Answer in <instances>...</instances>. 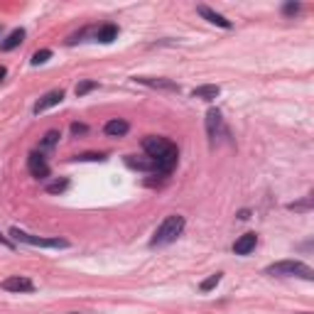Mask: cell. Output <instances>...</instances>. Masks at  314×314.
Wrapping results in <instances>:
<instances>
[{
    "mask_svg": "<svg viewBox=\"0 0 314 314\" xmlns=\"http://www.w3.org/2000/svg\"><path fill=\"white\" fill-rule=\"evenodd\" d=\"M143 150L147 152V157H150V160H155L157 170L162 172V174H170V172L174 170L179 152H177V145H172L170 140L150 135V138H145V140H143Z\"/></svg>",
    "mask_w": 314,
    "mask_h": 314,
    "instance_id": "cell-1",
    "label": "cell"
},
{
    "mask_svg": "<svg viewBox=\"0 0 314 314\" xmlns=\"http://www.w3.org/2000/svg\"><path fill=\"white\" fill-rule=\"evenodd\" d=\"M182 231H184V219L177 216V214H174V216H167V219L160 224V229L155 231L150 246H170V243H174V241L182 236Z\"/></svg>",
    "mask_w": 314,
    "mask_h": 314,
    "instance_id": "cell-2",
    "label": "cell"
},
{
    "mask_svg": "<svg viewBox=\"0 0 314 314\" xmlns=\"http://www.w3.org/2000/svg\"><path fill=\"white\" fill-rule=\"evenodd\" d=\"M268 275H278V278H290V275H297V278H305V280H312L314 273L310 265L300 263V260H283V263H275L265 270Z\"/></svg>",
    "mask_w": 314,
    "mask_h": 314,
    "instance_id": "cell-3",
    "label": "cell"
},
{
    "mask_svg": "<svg viewBox=\"0 0 314 314\" xmlns=\"http://www.w3.org/2000/svg\"><path fill=\"white\" fill-rule=\"evenodd\" d=\"M10 236H12L15 241H20V243L37 246V248H66V246H69L64 238H37V236H29V233H25V231H17V229L10 231Z\"/></svg>",
    "mask_w": 314,
    "mask_h": 314,
    "instance_id": "cell-4",
    "label": "cell"
},
{
    "mask_svg": "<svg viewBox=\"0 0 314 314\" xmlns=\"http://www.w3.org/2000/svg\"><path fill=\"white\" fill-rule=\"evenodd\" d=\"M2 290H7V292H32L34 285H32V280H29V278H22V275H10V278H5V280H2Z\"/></svg>",
    "mask_w": 314,
    "mask_h": 314,
    "instance_id": "cell-5",
    "label": "cell"
},
{
    "mask_svg": "<svg viewBox=\"0 0 314 314\" xmlns=\"http://www.w3.org/2000/svg\"><path fill=\"white\" fill-rule=\"evenodd\" d=\"M61 98H64V91H49L47 96H42V98L34 103V113H44V111L54 108V106L61 103Z\"/></svg>",
    "mask_w": 314,
    "mask_h": 314,
    "instance_id": "cell-6",
    "label": "cell"
},
{
    "mask_svg": "<svg viewBox=\"0 0 314 314\" xmlns=\"http://www.w3.org/2000/svg\"><path fill=\"white\" fill-rule=\"evenodd\" d=\"M27 167L29 172L37 177V179H44V177H49V165L44 162V157L42 155H37V152H32L27 157Z\"/></svg>",
    "mask_w": 314,
    "mask_h": 314,
    "instance_id": "cell-7",
    "label": "cell"
},
{
    "mask_svg": "<svg viewBox=\"0 0 314 314\" xmlns=\"http://www.w3.org/2000/svg\"><path fill=\"white\" fill-rule=\"evenodd\" d=\"M256 243H258L256 233H243V236L233 243V253H236V256H248L251 251H256Z\"/></svg>",
    "mask_w": 314,
    "mask_h": 314,
    "instance_id": "cell-8",
    "label": "cell"
},
{
    "mask_svg": "<svg viewBox=\"0 0 314 314\" xmlns=\"http://www.w3.org/2000/svg\"><path fill=\"white\" fill-rule=\"evenodd\" d=\"M125 165H128V167H133V170L160 172V170H157V165H155V160H150V157H135V155H128V157H125Z\"/></svg>",
    "mask_w": 314,
    "mask_h": 314,
    "instance_id": "cell-9",
    "label": "cell"
},
{
    "mask_svg": "<svg viewBox=\"0 0 314 314\" xmlns=\"http://www.w3.org/2000/svg\"><path fill=\"white\" fill-rule=\"evenodd\" d=\"M197 10H199L201 17H206V20H209L211 25H219V27H224V29L231 27V20H226V17H224V15H219V12H214L211 7H206V5H199Z\"/></svg>",
    "mask_w": 314,
    "mask_h": 314,
    "instance_id": "cell-10",
    "label": "cell"
},
{
    "mask_svg": "<svg viewBox=\"0 0 314 314\" xmlns=\"http://www.w3.org/2000/svg\"><path fill=\"white\" fill-rule=\"evenodd\" d=\"M22 39H25V29H12V32L0 42V49H2V52H10V49H15Z\"/></svg>",
    "mask_w": 314,
    "mask_h": 314,
    "instance_id": "cell-11",
    "label": "cell"
},
{
    "mask_svg": "<svg viewBox=\"0 0 314 314\" xmlns=\"http://www.w3.org/2000/svg\"><path fill=\"white\" fill-rule=\"evenodd\" d=\"M103 130H106V135H111V138H120V135H125V133L130 130V125H128L125 120H108Z\"/></svg>",
    "mask_w": 314,
    "mask_h": 314,
    "instance_id": "cell-12",
    "label": "cell"
},
{
    "mask_svg": "<svg viewBox=\"0 0 314 314\" xmlns=\"http://www.w3.org/2000/svg\"><path fill=\"white\" fill-rule=\"evenodd\" d=\"M219 93H221V88H219V86H214V84L199 86V88H194V91H192V96H194V98H204V101H211V98H216Z\"/></svg>",
    "mask_w": 314,
    "mask_h": 314,
    "instance_id": "cell-13",
    "label": "cell"
},
{
    "mask_svg": "<svg viewBox=\"0 0 314 314\" xmlns=\"http://www.w3.org/2000/svg\"><path fill=\"white\" fill-rule=\"evenodd\" d=\"M206 128H209V135L216 138V133H219V128H221V113H219L216 108H211V111L206 113Z\"/></svg>",
    "mask_w": 314,
    "mask_h": 314,
    "instance_id": "cell-14",
    "label": "cell"
},
{
    "mask_svg": "<svg viewBox=\"0 0 314 314\" xmlns=\"http://www.w3.org/2000/svg\"><path fill=\"white\" fill-rule=\"evenodd\" d=\"M145 86H152V88H167V91H179V86L174 81H167V79H135Z\"/></svg>",
    "mask_w": 314,
    "mask_h": 314,
    "instance_id": "cell-15",
    "label": "cell"
},
{
    "mask_svg": "<svg viewBox=\"0 0 314 314\" xmlns=\"http://www.w3.org/2000/svg\"><path fill=\"white\" fill-rule=\"evenodd\" d=\"M115 37H118V27L115 25H103V27L98 29V42H113Z\"/></svg>",
    "mask_w": 314,
    "mask_h": 314,
    "instance_id": "cell-16",
    "label": "cell"
},
{
    "mask_svg": "<svg viewBox=\"0 0 314 314\" xmlns=\"http://www.w3.org/2000/svg\"><path fill=\"white\" fill-rule=\"evenodd\" d=\"M221 283V273H216V275H211V278H206L204 283L199 285V290L201 292H209V290H214V287L219 285Z\"/></svg>",
    "mask_w": 314,
    "mask_h": 314,
    "instance_id": "cell-17",
    "label": "cell"
},
{
    "mask_svg": "<svg viewBox=\"0 0 314 314\" xmlns=\"http://www.w3.org/2000/svg\"><path fill=\"white\" fill-rule=\"evenodd\" d=\"M66 187H69V179H57V182L47 184V192H49V194H61Z\"/></svg>",
    "mask_w": 314,
    "mask_h": 314,
    "instance_id": "cell-18",
    "label": "cell"
},
{
    "mask_svg": "<svg viewBox=\"0 0 314 314\" xmlns=\"http://www.w3.org/2000/svg\"><path fill=\"white\" fill-rule=\"evenodd\" d=\"M49 57H52V49H37V52L32 54V64L39 66V64H44Z\"/></svg>",
    "mask_w": 314,
    "mask_h": 314,
    "instance_id": "cell-19",
    "label": "cell"
},
{
    "mask_svg": "<svg viewBox=\"0 0 314 314\" xmlns=\"http://www.w3.org/2000/svg\"><path fill=\"white\" fill-rule=\"evenodd\" d=\"M93 88H98L96 81H79V84H76V96H84V93L93 91Z\"/></svg>",
    "mask_w": 314,
    "mask_h": 314,
    "instance_id": "cell-20",
    "label": "cell"
},
{
    "mask_svg": "<svg viewBox=\"0 0 314 314\" xmlns=\"http://www.w3.org/2000/svg\"><path fill=\"white\" fill-rule=\"evenodd\" d=\"M59 138H61V135H59V130H49V133L44 135V140H42V147H52Z\"/></svg>",
    "mask_w": 314,
    "mask_h": 314,
    "instance_id": "cell-21",
    "label": "cell"
},
{
    "mask_svg": "<svg viewBox=\"0 0 314 314\" xmlns=\"http://www.w3.org/2000/svg\"><path fill=\"white\" fill-rule=\"evenodd\" d=\"M310 206H312V199H310V197H307L305 201H300V204H290V209H292V211H307Z\"/></svg>",
    "mask_w": 314,
    "mask_h": 314,
    "instance_id": "cell-22",
    "label": "cell"
},
{
    "mask_svg": "<svg viewBox=\"0 0 314 314\" xmlns=\"http://www.w3.org/2000/svg\"><path fill=\"white\" fill-rule=\"evenodd\" d=\"M285 12H287V15H295V12H300V5H297V2H287V5H285Z\"/></svg>",
    "mask_w": 314,
    "mask_h": 314,
    "instance_id": "cell-23",
    "label": "cell"
},
{
    "mask_svg": "<svg viewBox=\"0 0 314 314\" xmlns=\"http://www.w3.org/2000/svg\"><path fill=\"white\" fill-rule=\"evenodd\" d=\"M71 130H74V133H86V125H79V123H74V125H71Z\"/></svg>",
    "mask_w": 314,
    "mask_h": 314,
    "instance_id": "cell-24",
    "label": "cell"
},
{
    "mask_svg": "<svg viewBox=\"0 0 314 314\" xmlns=\"http://www.w3.org/2000/svg\"><path fill=\"white\" fill-rule=\"evenodd\" d=\"M0 243H2V246H12V243H10V241L5 238V236H0Z\"/></svg>",
    "mask_w": 314,
    "mask_h": 314,
    "instance_id": "cell-25",
    "label": "cell"
},
{
    "mask_svg": "<svg viewBox=\"0 0 314 314\" xmlns=\"http://www.w3.org/2000/svg\"><path fill=\"white\" fill-rule=\"evenodd\" d=\"M5 74H7V69H5V66H0V81L5 79Z\"/></svg>",
    "mask_w": 314,
    "mask_h": 314,
    "instance_id": "cell-26",
    "label": "cell"
}]
</instances>
